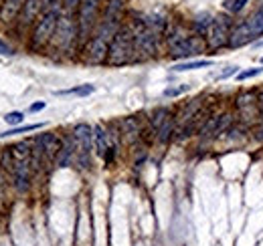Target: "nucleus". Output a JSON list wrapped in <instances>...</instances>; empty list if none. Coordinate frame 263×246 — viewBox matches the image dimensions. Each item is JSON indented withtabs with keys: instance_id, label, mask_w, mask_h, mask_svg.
Here are the masks:
<instances>
[{
	"instance_id": "13",
	"label": "nucleus",
	"mask_w": 263,
	"mask_h": 246,
	"mask_svg": "<svg viewBox=\"0 0 263 246\" xmlns=\"http://www.w3.org/2000/svg\"><path fill=\"white\" fill-rule=\"evenodd\" d=\"M120 127H122V131H120L122 138L128 143H134V141H138L142 138V125H140L138 117H126V119H122Z\"/></svg>"
},
{
	"instance_id": "10",
	"label": "nucleus",
	"mask_w": 263,
	"mask_h": 246,
	"mask_svg": "<svg viewBox=\"0 0 263 246\" xmlns=\"http://www.w3.org/2000/svg\"><path fill=\"white\" fill-rule=\"evenodd\" d=\"M35 143H37L43 151H45L47 160H53V162H55L57 153H59L61 147H63V140H61L59 136H55V133H41Z\"/></svg>"
},
{
	"instance_id": "11",
	"label": "nucleus",
	"mask_w": 263,
	"mask_h": 246,
	"mask_svg": "<svg viewBox=\"0 0 263 246\" xmlns=\"http://www.w3.org/2000/svg\"><path fill=\"white\" fill-rule=\"evenodd\" d=\"M253 42V36L249 33V27H247V22H239V25L233 27L231 31V36H229V47L231 49H241V47H245V44Z\"/></svg>"
},
{
	"instance_id": "18",
	"label": "nucleus",
	"mask_w": 263,
	"mask_h": 246,
	"mask_svg": "<svg viewBox=\"0 0 263 246\" xmlns=\"http://www.w3.org/2000/svg\"><path fill=\"white\" fill-rule=\"evenodd\" d=\"M170 117H172V113H170V109H166V107H158L156 111H152V115H150V127H152V131H154V136H156L158 129H160Z\"/></svg>"
},
{
	"instance_id": "31",
	"label": "nucleus",
	"mask_w": 263,
	"mask_h": 246,
	"mask_svg": "<svg viewBox=\"0 0 263 246\" xmlns=\"http://www.w3.org/2000/svg\"><path fill=\"white\" fill-rule=\"evenodd\" d=\"M0 55H2V57H10V55H14L12 47H10V44H6L2 38H0Z\"/></svg>"
},
{
	"instance_id": "35",
	"label": "nucleus",
	"mask_w": 263,
	"mask_h": 246,
	"mask_svg": "<svg viewBox=\"0 0 263 246\" xmlns=\"http://www.w3.org/2000/svg\"><path fill=\"white\" fill-rule=\"evenodd\" d=\"M259 44H263V40H261V42H259Z\"/></svg>"
},
{
	"instance_id": "4",
	"label": "nucleus",
	"mask_w": 263,
	"mask_h": 246,
	"mask_svg": "<svg viewBox=\"0 0 263 246\" xmlns=\"http://www.w3.org/2000/svg\"><path fill=\"white\" fill-rule=\"evenodd\" d=\"M53 44L61 53H71L75 44H79V29H77V18L69 14H61L57 29L53 35Z\"/></svg>"
},
{
	"instance_id": "5",
	"label": "nucleus",
	"mask_w": 263,
	"mask_h": 246,
	"mask_svg": "<svg viewBox=\"0 0 263 246\" xmlns=\"http://www.w3.org/2000/svg\"><path fill=\"white\" fill-rule=\"evenodd\" d=\"M235 107H237V121L251 129L253 125L259 123V105H257V91L253 89H243L235 97Z\"/></svg>"
},
{
	"instance_id": "9",
	"label": "nucleus",
	"mask_w": 263,
	"mask_h": 246,
	"mask_svg": "<svg viewBox=\"0 0 263 246\" xmlns=\"http://www.w3.org/2000/svg\"><path fill=\"white\" fill-rule=\"evenodd\" d=\"M207 49H209L207 47V38L201 36V35L190 33L182 42H178L176 47H172L168 51H170V57L172 59H184V57H192V55H201Z\"/></svg>"
},
{
	"instance_id": "14",
	"label": "nucleus",
	"mask_w": 263,
	"mask_h": 246,
	"mask_svg": "<svg viewBox=\"0 0 263 246\" xmlns=\"http://www.w3.org/2000/svg\"><path fill=\"white\" fill-rule=\"evenodd\" d=\"M39 12H43V0H25L23 10H20V25L29 27L35 22V18L39 16Z\"/></svg>"
},
{
	"instance_id": "28",
	"label": "nucleus",
	"mask_w": 263,
	"mask_h": 246,
	"mask_svg": "<svg viewBox=\"0 0 263 246\" xmlns=\"http://www.w3.org/2000/svg\"><path fill=\"white\" fill-rule=\"evenodd\" d=\"M23 119H25V113H20V111H10V113L4 115V121L8 125H20Z\"/></svg>"
},
{
	"instance_id": "7",
	"label": "nucleus",
	"mask_w": 263,
	"mask_h": 246,
	"mask_svg": "<svg viewBox=\"0 0 263 246\" xmlns=\"http://www.w3.org/2000/svg\"><path fill=\"white\" fill-rule=\"evenodd\" d=\"M233 27H235L233 14H219V16H215L213 27L205 35L207 47L211 51H219V49H223V47H229V36H231Z\"/></svg>"
},
{
	"instance_id": "19",
	"label": "nucleus",
	"mask_w": 263,
	"mask_h": 246,
	"mask_svg": "<svg viewBox=\"0 0 263 246\" xmlns=\"http://www.w3.org/2000/svg\"><path fill=\"white\" fill-rule=\"evenodd\" d=\"M213 20H215V16H211L209 12L199 14V16H196V18L192 20V33H194V35L205 36V35L209 33V29L213 27Z\"/></svg>"
},
{
	"instance_id": "36",
	"label": "nucleus",
	"mask_w": 263,
	"mask_h": 246,
	"mask_svg": "<svg viewBox=\"0 0 263 246\" xmlns=\"http://www.w3.org/2000/svg\"><path fill=\"white\" fill-rule=\"evenodd\" d=\"M261 63H263V57H261Z\"/></svg>"
},
{
	"instance_id": "15",
	"label": "nucleus",
	"mask_w": 263,
	"mask_h": 246,
	"mask_svg": "<svg viewBox=\"0 0 263 246\" xmlns=\"http://www.w3.org/2000/svg\"><path fill=\"white\" fill-rule=\"evenodd\" d=\"M112 147V141H109V133L103 125H95L93 127V149L97 155L105 158V153Z\"/></svg>"
},
{
	"instance_id": "2",
	"label": "nucleus",
	"mask_w": 263,
	"mask_h": 246,
	"mask_svg": "<svg viewBox=\"0 0 263 246\" xmlns=\"http://www.w3.org/2000/svg\"><path fill=\"white\" fill-rule=\"evenodd\" d=\"M132 35H134V51H136V61L150 59L158 53V40L160 33L150 27V22L146 16H138L130 22Z\"/></svg>"
},
{
	"instance_id": "3",
	"label": "nucleus",
	"mask_w": 263,
	"mask_h": 246,
	"mask_svg": "<svg viewBox=\"0 0 263 246\" xmlns=\"http://www.w3.org/2000/svg\"><path fill=\"white\" fill-rule=\"evenodd\" d=\"M136 61V51H134V35H132L130 25H122V29L116 33L112 44H109L107 51V61L109 65H126Z\"/></svg>"
},
{
	"instance_id": "25",
	"label": "nucleus",
	"mask_w": 263,
	"mask_h": 246,
	"mask_svg": "<svg viewBox=\"0 0 263 246\" xmlns=\"http://www.w3.org/2000/svg\"><path fill=\"white\" fill-rule=\"evenodd\" d=\"M247 2H249V0H227V2H225V8H227L231 14H239L241 10L245 8Z\"/></svg>"
},
{
	"instance_id": "17",
	"label": "nucleus",
	"mask_w": 263,
	"mask_h": 246,
	"mask_svg": "<svg viewBox=\"0 0 263 246\" xmlns=\"http://www.w3.org/2000/svg\"><path fill=\"white\" fill-rule=\"evenodd\" d=\"M23 4H25V0H4L2 8H0V20L12 22L20 14V10H23Z\"/></svg>"
},
{
	"instance_id": "8",
	"label": "nucleus",
	"mask_w": 263,
	"mask_h": 246,
	"mask_svg": "<svg viewBox=\"0 0 263 246\" xmlns=\"http://www.w3.org/2000/svg\"><path fill=\"white\" fill-rule=\"evenodd\" d=\"M61 14L63 12H59V10H51V12L41 14V18L37 20V25L33 29V35H31V47L33 49H43L45 44H49L53 40V35H55Z\"/></svg>"
},
{
	"instance_id": "16",
	"label": "nucleus",
	"mask_w": 263,
	"mask_h": 246,
	"mask_svg": "<svg viewBox=\"0 0 263 246\" xmlns=\"http://www.w3.org/2000/svg\"><path fill=\"white\" fill-rule=\"evenodd\" d=\"M75 153H77V147H75L73 138L65 140L61 151L57 153V158H55V166L57 168H67V166H71V162L75 160Z\"/></svg>"
},
{
	"instance_id": "26",
	"label": "nucleus",
	"mask_w": 263,
	"mask_h": 246,
	"mask_svg": "<svg viewBox=\"0 0 263 246\" xmlns=\"http://www.w3.org/2000/svg\"><path fill=\"white\" fill-rule=\"evenodd\" d=\"M79 6H81V0H63V14L73 16L75 12H79Z\"/></svg>"
},
{
	"instance_id": "34",
	"label": "nucleus",
	"mask_w": 263,
	"mask_h": 246,
	"mask_svg": "<svg viewBox=\"0 0 263 246\" xmlns=\"http://www.w3.org/2000/svg\"><path fill=\"white\" fill-rule=\"evenodd\" d=\"M259 12H261V14H263V4H261V8H259Z\"/></svg>"
},
{
	"instance_id": "29",
	"label": "nucleus",
	"mask_w": 263,
	"mask_h": 246,
	"mask_svg": "<svg viewBox=\"0 0 263 246\" xmlns=\"http://www.w3.org/2000/svg\"><path fill=\"white\" fill-rule=\"evenodd\" d=\"M188 91V85H182V87H168L166 91H164V97H176L180 93Z\"/></svg>"
},
{
	"instance_id": "21",
	"label": "nucleus",
	"mask_w": 263,
	"mask_h": 246,
	"mask_svg": "<svg viewBox=\"0 0 263 246\" xmlns=\"http://www.w3.org/2000/svg\"><path fill=\"white\" fill-rule=\"evenodd\" d=\"M245 22H247V27H249V33H251L253 40H257L259 36H263V14L259 10L253 12L251 16H247Z\"/></svg>"
},
{
	"instance_id": "22",
	"label": "nucleus",
	"mask_w": 263,
	"mask_h": 246,
	"mask_svg": "<svg viewBox=\"0 0 263 246\" xmlns=\"http://www.w3.org/2000/svg\"><path fill=\"white\" fill-rule=\"evenodd\" d=\"M213 61L211 59H199V61H186V63H178L172 67V71L182 73V71H194V69H205V67H211Z\"/></svg>"
},
{
	"instance_id": "12",
	"label": "nucleus",
	"mask_w": 263,
	"mask_h": 246,
	"mask_svg": "<svg viewBox=\"0 0 263 246\" xmlns=\"http://www.w3.org/2000/svg\"><path fill=\"white\" fill-rule=\"evenodd\" d=\"M201 111H203V97H196V99L188 101V103L180 109V113L174 117V119H176V127H182V125L190 123L196 115L201 113Z\"/></svg>"
},
{
	"instance_id": "20",
	"label": "nucleus",
	"mask_w": 263,
	"mask_h": 246,
	"mask_svg": "<svg viewBox=\"0 0 263 246\" xmlns=\"http://www.w3.org/2000/svg\"><path fill=\"white\" fill-rule=\"evenodd\" d=\"M174 133H176V119H174V115L158 129V133H156V141L158 143H168L172 138H176L174 136Z\"/></svg>"
},
{
	"instance_id": "23",
	"label": "nucleus",
	"mask_w": 263,
	"mask_h": 246,
	"mask_svg": "<svg viewBox=\"0 0 263 246\" xmlns=\"http://www.w3.org/2000/svg\"><path fill=\"white\" fill-rule=\"evenodd\" d=\"M95 91L93 85H81V87H73V89H67V91H57V95H79V97H87Z\"/></svg>"
},
{
	"instance_id": "33",
	"label": "nucleus",
	"mask_w": 263,
	"mask_h": 246,
	"mask_svg": "<svg viewBox=\"0 0 263 246\" xmlns=\"http://www.w3.org/2000/svg\"><path fill=\"white\" fill-rule=\"evenodd\" d=\"M45 107H47L45 101H39V103H33V105H31V111L35 113V111H41V109H45Z\"/></svg>"
},
{
	"instance_id": "6",
	"label": "nucleus",
	"mask_w": 263,
	"mask_h": 246,
	"mask_svg": "<svg viewBox=\"0 0 263 246\" xmlns=\"http://www.w3.org/2000/svg\"><path fill=\"white\" fill-rule=\"evenodd\" d=\"M101 0H81L77 12V29H79V47H85L97 27V12Z\"/></svg>"
},
{
	"instance_id": "32",
	"label": "nucleus",
	"mask_w": 263,
	"mask_h": 246,
	"mask_svg": "<svg viewBox=\"0 0 263 246\" xmlns=\"http://www.w3.org/2000/svg\"><path fill=\"white\" fill-rule=\"evenodd\" d=\"M257 105H259V121H263V87L257 89Z\"/></svg>"
},
{
	"instance_id": "27",
	"label": "nucleus",
	"mask_w": 263,
	"mask_h": 246,
	"mask_svg": "<svg viewBox=\"0 0 263 246\" xmlns=\"http://www.w3.org/2000/svg\"><path fill=\"white\" fill-rule=\"evenodd\" d=\"M263 73V67H253V69H247V71H239L237 73V81H247L251 77H257Z\"/></svg>"
},
{
	"instance_id": "24",
	"label": "nucleus",
	"mask_w": 263,
	"mask_h": 246,
	"mask_svg": "<svg viewBox=\"0 0 263 246\" xmlns=\"http://www.w3.org/2000/svg\"><path fill=\"white\" fill-rule=\"evenodd\" d=\"M43 123H31V125H23V127H12L8 131H2L0 133V140L4 138H10V136H16V133H29V131H35V129H41Z\"/></svg>"
},
{
	"instance_id": "30",
	"label": "nucleus",
	"mask_w": 263,
	"mask_h": 246,
	"mask_svg": "<svg viewBox=\"0 0 263 246\" xmlns=\"http://www.w3.org/2000/svg\"><path fill=\"white\" fill-rule=\"evenodd\" d=\"M237 73H239V67H237V65H229L227 69H225L221 75H219V81H225V79H229V77H233V75L237 77Z\"/></svg>"
},
{
	"instance_id": "1",
	"label": "nucleus",
	"mask_w": 263,
	"mask_h": 246,
	"mask_svg": "<svg viewBox=\"0 0 263 246\" xmlns=\"http://www.w3.org/2000/svg\"><path fill=\"white\" fill-rule=\"evenodd\" d=\"M122 0H107L103 18L97 22V27L91 35V38L85 44V59L87 63H105L107 61V51L112 44L116 33L122 29Z\"/></svg>"
}]
</instances>
